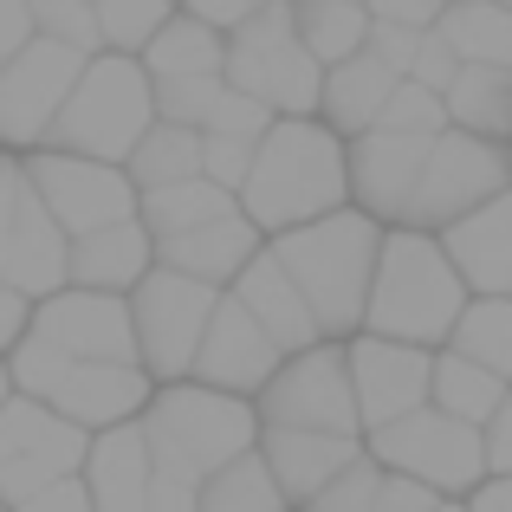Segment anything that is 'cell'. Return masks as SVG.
Returning a JSON list of instances; mask_svg holds the SVG:
<instances>
[{
	"label": "cell",
	"instance_id": "cell-1",
	"mask_svg": "<svg viewBox=\"0 0 512 512\" xmlns=\"http://www.w3.org/2000/svg\"><path fill=\"white\" fill-rule=\"evenodd\" d=\"M338 208H350L344 201V143L318 117H273V130L253 143V169L234 195V214L260 240H279V234L312 227Z\"/></svg>",
	"mask_w": 512,
	"mask_h": 512
},
{
	"label": "cell",
	"instance_id": "cell-2",
	"mask_svg": "<svg viewBox=\"0 0 512 512\" xmlns=\"http://www.w3.org/2000/svg\"><path fill=\"white\" fill-rule=\"evenodd\" d=\"M376 247L383 227L363 221L357 208H338L312 227L266 240V253L279 260V273L292 279V292L305 299L318 325V344H350L363 331V299H370V273H376Z\"/></svg>",
	"mask_w": 512,
	"mask_h": 512
},
{
	"label": "cell",
	"instance_id": "cell-3",
	"mask_svg": "<svg viewBox=\"0 0 512 512\" xmlns=\"http://www.w3.org/2000/svg\"><path fill=\"white\" fill-rule=\"evenodd\" d=\"M467 292L448 273L435 234H409L389 227L376 247V273H370V299H363V331L357 338H383L402 350H428L435 357L448 344L454 318H461Z\"/></svg>",
	"mask_w": 512,
	"mask_h": 512
},
{
	"label": "cell",
	"instance_id": "cell-4",
	"mask_svg": "<svg viewBox=\"0 0 512 512\" xmlns=\"http://www.w3.org/2000/svg\"><path fill=\"white\" fill-rule=\"evenodd\" d=\"M137 435H143L156 480L201 487L227 461L253 454L260 422H253V402L214 396V389H195V383H169V389H150V402L137 415Z\"/></svg>",
	"mask_w": 512,
	"mask_h": 512
},
{
	"label": "cell",
	"instance_id": "cell-5",
	"mask_svg": "<svg viewBox=\"0 0 512 512\" xmlns=\"http://www.w3.org/2000/svg\"><path fill=\"white\" fill-rule=\"evenodd\" d=\"M150 124H156V104H150V78H143V65L98 52V59H85L72 98L59 104V117H52V130H46L39 150L124 169Z\"/></svg>",
	"mask_w": 512,
	"mask_h": 512
},
{
	"label": "cell",
	"instance_id": "cell-6",
	"mask_svg": "<svg viewBox=\"0 0 512 512\" xmlns=\"http://www.w3.org/2000/svg\"><path fill=\"white\" fill-rule=\"evenodd\" d=\"M221 85L234 91V98L266 104L273 117H318V85H325V72L299 52L286 0H260V7L247 13V26L221 39Z\"/></svg>",
	"mask_w": 512,
	"mask_h": 512
},
{
	"label": "cell",
	"instance_id": "cell-7",
	"mask_svg": "<svg viewBox=\"0 0 512 512\" xmlns=\"http://www.w3.org/2000/svg\"><path fill=\"white\" fill-rule=\"evenodd\" d=\"M506 188H512V150L506 143H480V137H461V130H441L422 156L415 188H409L402 227L409 234H441V227L467 221L474 208H487Z\"/></svg>",
	"mask_w": 512,
	"mask_h": 512
},
{
	"label": "cell",
	"instance_id": "cell-8",
	"mask_svg": "<svg viewBox=\"0 0 512 512\" xmlns=\"http://www.w3.org/2000/svg\"><path fill=\"white\" fill-rule=\"evenodd\" d=\"M124 305H130V344H137V370L150 376V389L188 383V363H195V344H201V331H208L221 292H208V286H195V279H182V273L150 266Z\"/></svg>",
	"mask_w": 512,
	"mask_h": 512
},
{
	"label": "cell",
	"instance_id": "cell-9",
	"mask_svg": "<svg viewBox=\"0 0 512 512\" xmlns=\"http://www.w3.org/2000/svg\"><path fill=\"white\" fill-rule=\"evenodd\" d=\"M363 461L383 467V474L409 480V487L435 493V500H467V493L487 480V467H480V435L461 422H448V415L435 409H415L402 415V422H389L383 435L363 441Z\"/></svg>",
	"mask_w": 512,
	"mask_h": 512
},
{
	"label": "cell",
	"instance_id": "cell-10",
	"mask_svg": "<svg viewBox=\"0 0 512 512\" xmlns=\"http://www.w3.org/2000/svg\"><path fill=\"white\" fill-rule=\"evenodd\" d=\"M253 422L260 428H292V435H357V402H350V376H344V344H312L299 357H286L273 370V383L253 396Z\"/></svg>",
	"mask_w": 512,
	"mask_h": 512
},
{
	"label": "cell",
	"instance_id": "cell-11",
	"mask_svg": "<svg viewBox=\"0 0 512 512\" xmlns=\"http://www.w3.org/2000/svg\"><path fill=\"white\" fill-rule=\"evenodd\" d=\"M20 175H26L33 201L46 208V221L59 227L65 240H85V234H104V227L137 221V188L124 182V169L33 150V156H20Z\"/></svg>",
	"mask_w": 512,
	"mask_h": 512
},
{
	"label": "cell",
	"instance_id": "cell-12",
	"mask_svg": "<svg viewBox=\"0 0 512 512\" xmlns=\"http://www.w3.org/2000/svg\"><path fill=\"white\" fill-rule=\"evenodd\" d=\"M85 448L91 441L72 422H59L46 402L7 396V409H0V512H20L52 480H72Z\"/></svg>",
	"mask_w": 512,
	"mask_h": 512
},
{
	"label": "cell",
	"instance_id": "cell-13",
	"mask_svg": "<svg viewBox=\"0 0 512 512\" xmlns=\"http://www.w3.org/2000/svg\"><path fill=\"white\" fill-rule=\"evenodd\" d=\"M85 59L52 39H26L7 65H0V156H33L46 143L59 104L72 98Z\"/></svg>",
	"mask_w": 512,
	"mask_h": 512
},
{
	"label": "cell",
	"instance_id": "cell-14",
	"mask_svg": "<svg viewBox=\"0 0 512 512\" xmlns=\"http://www.w3.org/2000/svg\"><path fill=\"white\" fill-rule=\"evenodd\" d=\"M0 286L26 305L65 292V234L46 221L20 175V156H0Z\"/></svg>",
	"mask_w": 512,
	"mask_h": 512
},
{
	"label": "cell",
	"instance_id": "cell-15",
	"mask_svg": "<svg viewBox=\"0 0 512 512\" xmlns=\"http://www.w3.org/2000/svg\"><path fill=\"white\" fill-rule=\"evenodd\" d=\"M428 350H402L383 338H350L344 344V376H350V402H357V435H383L389 422L428 409Z\"/></svg>",
	"mask_w": 512,
	"mask_h": 512
},
{
	"label": "cell",
	"instance_id": "cell-16",
	"mask_svg": "<svg viewBox=\"0 0 512 512\" xmlns=\"http://www.w3.org/2000/svg\"><path fill=\"white\" fill-rule=\"evenodd\" d=\"M279 363L286 357L266 344V331L221 292V305H214L208 331H201V344H195V363H188V383L214 389V396H234V402H253L266 383H273Z\"/></svg>",
	"mask_w": 512,
	"mask_h": 512
},
{
	"label": "cell",
	"instance_id": "cell-17",
	"mask_svg": "<svg viewBox=\"0 0 512 512\" xmlns=\"http://www.w3.org/2000/svg\"><path fill=\"white\" fill-rule=\"evenodd\" d=\"M39 402L91 441V435H111V428L137 422L143 402H150V376L137 363H85V370H65Z\"/></svg>",
	"mask_w": 512,
	"mask_h": 512
},
{
	"label": "cell",
	"instance_id": "cell-18",
	"mask_svg": "<svg viewBox=\"0 0 512 512\" xmlns=\"http://www.w3.org/2000/svg\"><path fill=\"white\" fill-rule=\"evenodd\" d=\"M435 247L467 299H506L512 292V188L493 195L487 208H474L467 221L441 227Z\"/></svg>",
	"mask_w": 512,
	"mask_h": 512
},
{
	"label": "cell",
	"instance_id": "cell-19",
	"mask_svg": "<svg viewBox=\"0 0 512 512\" xmlns=\"http://www.w3.org/2000/svg\"><path fill=\"white\" fill-rule=\"evenodd\" d=\"M253 454H260L266 480L279 487L286 512H305V506H312L318 493H325L331 480H338L344 467L363 454V441H338V435H292V428H260Z\"/></svg>",
	"mask_w": 512,
	"mask_h": 512
},
{
	"label": "cell",
	"instance_id": "cell-20",
	"mask_svg": "<svg viewBox=\"0 0 512 512\" xmlns=\"http://www.w3.org/2000/svg\"><path fill=\"white\" fill-rule=\"evenodd\" d=\"M227 299L240 305V312L253 318V325L266 331V344L279 350V357H299V350H312L318 344V325H312V312H305V299L292 292V279L279 273V260L273 253H253L247 266H240V279L227 286Z\"/></svg>",
	"mask_w": 512,
	"mask_h": 512
},
{
	"label": "cell",
	"instance_id": "cell-21",
	"mask_svg": "<svg viewBox=\"0 0 512 512\" xmlns=\"http://www.w3.org/2000/svg\"><path fill=\"white\" fill-rule=\"evenodd\" d=\"M150 266H156V253H150V240H143L137 221L104 227V234H85V240H65V286H72V292L130 299Z\"/></svg>",
	"mask_w": 512,
	"mask_h": 512
},
{
	"label": "cell",
	"instance_id": "cell-22",
	"mask_svg": "<svg viewBox=\"0 0 512 512\" xmlns=\"http://www.w3.org/2000/svg\"><path fill=\"white\" fill-rule=\"evenodd\" d=\"M78 487H85L91 512H143V500H150V454H143L137 422L91 435L85 461H78Z\"/></svg>",
	"mask_w": 512,
	"mask_h": 512
},
{
	"label": "cell",
	"instance_id": "cell-23",
	"mask_svg": "<svg viewBox=\"0 0 512 512\" xmlns=\"http://www.w3.org/2000/svg\"><path fill=\"white\" fill-rule=\"evenodd\" d=\"M260 247H266V240L253 234L240 214H221V221H208V227H195V234L156 247V266H163V273L195 279V286H208V292H227L240 279V266H247Z\"/></svg>",
	"mask_w": 512,
	"mask_h": 512
},
{
	"label": "cell",
	"instance_id": "cell-24",
	"mask_svg": "<svg viewBox=\"0 0 512 512\" xmlns=\"http://www.w3.org/2000/svg\"><path fill=\"white\" fill-rule=\"evenodd\" d=\"M396 85L402 78H389L370 52H357V59H344V65L325 72V85H318V124H325L338 143H357L363 130H376V111L389 104Z\"/></svg>",
	"mask_w": 512,
	"mask_h": 512
},
{
	"label": "cell",
	"instance_id": "cell-25",
	"mask_svg": "<svg viewBox=\"0 0 512 512\" xmlns=\"http://www.w3.org/2000/svg\"><path fill=\"white\" fill-rule=\"evenodd\" d=\"M441 117H448V130H461V137L506 143V130H512V72L454 65L448 91H441Z\"/></svg>",
	"mask_w": 512,
	"mask_h": 512
},
{
	"label": "cell",
	"instance_id": "cell-26",
	"mask_svg": "<svg viewBox=\"0 0 512 512\" xmlns=\"http://www.w3.org/2000/svg\"><path fill=\"white\" fill-rule=\"evenodd\" d=\"M435 39L454 52V65L512 72V7H487V0L441 7V13H435Z\"/></svg>",
	"mask_w": 512,
	"mask_h": 512
},
{
	"label": "cell",
	"instance_id": "cell-27",
	"mask_svg": "<svg viewBox=\"0 0 512 512\" xmlns=\"http://www.w3.org/2000/svg\"><path fill=\"white\" fill-rule=\"evenodd\" d=\"M292 39H299V52L318 65V72L357 59L363 39H370L363 0H299V7H292Z\"/></svg>",
	"mask_w": 512,
	"mask_h": 512
},
{
	"label": "cell",
	"instance_id": "cell-28",
	"mask_svg": "<svg viewBox=\"0 0 512 512\" xmlns=\"http://www.w3.org/2000/svg\"><path fill=\"white\" fill-rule=\"evenodd\" d=\"M221 214H234V195L208 188L201 175L195 182H175V188H156V195H137V227L150 240V253L195 234V227H208V221H221Z\"/></svg>",
	"mask_w": 512,
	"mask_h": 512
},
{
	"label": "cell",
	"instance_id": "cell-29",
	"mask_svg": "<svg viewBox=\"0 0 512 512\" xmlns=\"http://www.w3.org/2000/svg\"><path fill=\"white\" fill-rule=\"evenodd\" d=\"M143 78L150 85H182V78H221V39L208 33V26H195L182 7L169 13V26L150 39V46L137 52Z\"/></svg>",
	"mask_w": 512,
	"mask_h": 512
},
{
	"label": "cell",
	"instance_id": "cell-30",
	"mask_svg": "<svg viewBox=\"0 0 512 512\" xmlns=\"http://www.w3.org/2000/svg\"><path fill=\"white\" fill-rule=\"evenodd\" d=\"M500 402H506L500 376H487V370H474V363L435 350V363H428V409H435V415H448V422H461V428H474V435H480V428L493 422Z\"/></svg>",
	"mask_w": 512,
	"mask_h": 512
},
{
	"label": "cell",
	"instance_id": "cell-31",
	"mask_svg": "<svg viewBox=\"0 0 512 512\" xmlns=\"http://www.w3.org/2000/svg\"><path fill=\"white\" fill-rule=\"evenodd\" d=\"M441 350L474 363V370H487V376H500L512 389V299H467Z\"/></svg>",
	"mask_w": 512,
	"mask_h": 512
},
{
	"label": "cell",
	"instance_id": "cell-32",
	"mask_svg": "<svg viewBox=\"0 0 512 512\" xmlns=\"http://www.w3.org/2000/svg\"><path fill=\"white\" fill-rule=\"evenodd\" d=\"M195 175H201V137L195 130H175V124H150L143 143L130 150V163H124V182L137 188V195L195 182Z\"/></svg>",
	"mask_w": 512,
	"mask_h": 512
},
{
	"label": "cell",
	"instance_id": "cell-33",
	"mask_svg": "<svg viewBox=\"0 0 512 512\" xmlns=\"http://www.w3.org/2000/svg\"><path fill=\"white\" fill-rule=\"evenodd\" d=\"M195 512H286V500L266 480L260 454H240V461H227L221 474H208L195 487Z\"/></svg>",
	"mask_w": 512,
	"mask_h": 512
},
{
	"label": "cell",
	"instance_id": "cell-34",
	"mask_svg": "<svg viewBox=\"0 0 512 512\" xmlns=\"http://www.w3.org/2000/svg\"><path fill=\"white\" fill-rule=\"evenodd\" d=\"M169 13H175L169 0H98L91 20H98V46L111 52V59H137V52L169 26Z\"/></svg>",
	"mask_w": 512,
	"mask_h": 512
},
{
	"label": "cell",
	"instance_id": "cell-35",
	"mask_svg": "<svg viewBox=\"0 0 512 512\" xmlns=\"http://www.w3.org/2000/svg\"><path fill=\"white\" fill-rule=\"evenodd\" d=\"M33 39L78 52V59H98V20H91V0H39L33 7Z\"/></svg>",
	"mask_w": 512,
	"mask_h": 512
},
{
	"label": "cell",
	"instance_id": "cell-36",
	"mask_svg": "<svg viewBox=\"0 0 512 512\" xmlns=\"http://www.w3.org/2000/svg\"><path fill=\"white\" fill-rule=\"evenodd\" d=\"M376 130H383V137L435 143L441 130H448V117H441V98H428V91H415V85H396V91H389V104L376 111Z\"/></svg>",
	"mask_w": 512,
	"mask_h": 512
},
{
	"label": "cell",
	"instance_id": "cell-37",
	"mask_svg": "<svg viewBox=\"0 0 512 512\" xmlns=\"http://www.w3.org/2000/svg\"><path fill=\"white\" fill-rule=\"evenodd\" d=\"M376 487H383V467H370V461H363V454H357V461H350L344 474L331 480V487L318 493V500L305 506V512H370Z\"/></svg>",
	"mask_w": 512,
	"mask_h": 512
},
{
	"label": "cell",
	"instance_id": "cell-38",
	"mask_svg": "<svg viewBox=\"0 0 512 512\" xmlns=\"http://www.w3.org/2000/svg\"><path fill=\"white\" fill-rule=\"evenodd\" d=\"M266 130H273V111H266V104H253V98H234V91H221V104H214V117H208V130H201V137L260 143Z\"/></svg>",
	"mask_w": 512,
	"mask_h": 512
},
{
	"label": "cell",
	"instance_id": "cell-39",
	"mask_svg": "<svg viewBox=\"0 0 512 512\" xmlns=\"http://www.w3.org/2000/svg\"><path fill=\"white\" fill-rule=\"evenodd\" d=\"M435 0H370V7H363V20L370 26H396V33H435Z\"/></svg>",
	"mask_w": 512,
	"mask_h": 512
},
{
	"label": "cell",
	"instance_id": "cell-40",
	"mask_svg": "<svg viewBox=\"0 0 512 512\" xmlns=\"http://www.w3.org/2000/svg\"><path fill=\"white\" fill-rule=\"evenodd\" d=\"M448 78H454V52L441 46L435 33H428L422 46H415V59H409V78H402V85H415V91H428V98H441V91H448Z\"/></svg>",
	"mask_w": 512,
	"mask_h": 512
},
{
	"label": "cell",
	"instance_id": "cell-41",
	"mask_svg": "<svg viewBox=\"0 0 512 512\" xmlns=\"http://www.w3.org/2000/svg\"><path fill=\"white\" fill-rule=\"evenodd\" d=\"M480 467H487V480L512 474V389H506L500 409H493V422L480 428Z\"/></svg>",
	"mask_w": 512,
	"mask_h": 512
},
{
	"label": "cell",
	"instance_id": "cell-42",
	"mask_svg": "<svg viewBox=\"0 0 512 512\" xmlns=\"http://www.w3.org/2000/svg\"><path fill=\"white\" fill-rule=\"evenodd\" d=\"M260 7V0H195V7H182L195 26H208L214 39H227V33H240L247 26V13Z\"/></svg>",
	"mask_w": 512,
	"mask_h": 512
},
{
	"label": "cell",
	"instance_id": "cell-43",
	"mask_svg": "<svg viewBox=\"0 0 512 512\" xmlns=\"http://www.w3.org/2000/svg\"><path fill=\"white\" fill-rule=\"evenodd\" d=\"M435 506H441L435 493L409 487V480H396V474H383V487H376V500H370V512H435Z\"/></svg>",
	"mask_w": 512,
	"mask_h": 512
},
{
	"label": "cell",
	"instance_id": "cell-44",
	"mask_svg": "<svg viewBox=\"0 0 512 512\" xmlns=\"http://www.w3.org/2000/svg\"><path fill=\"white\" fill-rule=\"evenodd\" d=\"M20 512H91V500H85V487H78V474H72V480H52V487H39Z\"/></svg>",
	"mask_w": 512,
	"mask_h": 512
},
{
	"label": "cell",
	"instance_id": "cell-45",
	"mask_svg": "<svg viewBox=\"0 0 512 512\" xmlns=\"http://www.w3.org/2000/svg\"><path fill=\"white\" fill-rule=\"evenodd\" d=\"M26 39H33V7H26V0H0V65H7Z\"/></svg>",
	"mask_w": 512,
	"mask_h": 512
},
{
	"label": "cell",
	"instance_id": "cell-46",
	"mask_svg": "<svg viewBox=\"0 0 512 512\" xmlns=\"http://www.w3.org/2000/svg\"><path fill=\"white\" fill-rule=\"evenodd\" d=\"M26 318H33V305H26L20 292H7V286H0V363H7V350L26 338Z\"/></svg>",
	"mask_w": 512,
	"mask_h": 512
},
{
	"label": "cell",
	"instance_id": "cell-47",
	"mask_svg": "<svg viewBox=\"0 0 512 512\" xmlns=\"http://www.w3.org/2000/svg\"><path fill=\"white\" fill-rule=\"evenodd\" d=\"M143 512H195V487H175V480L150 474V500H143Z\"/></svg>",
	"mask_w": 512,
	"mask_h": 512
},
{
	"label": "cell",
	"instance_id": "cell-48",
	"mask_svg": "<svg viewBox=\"0 0 512 512\" xmlns=\"http://www.w3.org/2000/svg\"><path fill=\"white\" fill-rule=\"evenodd\" d=\"M461 512H512V474L506 480H480V487L461 500Z\"/></svg>",
	"mask_w": 512,
	"mask_h": 512
},
{
	"label": "cell",
	"instance_id": "cell-49",
	"mask_svg": "<svg viewBox=\"0 0 512 512\" xmlns=\"http://www.w3.org/2000/svg\"><path fill=\"white\" fill-rule=\"evenodd\" d=\"M7 396H13V383H7V363H0V409H7Z\"/></svg>",
	"mask_w": 512,
	"mask_h": 512
},
{
	"label": "cell",
	"instance_id": "cell-50",
	"mask_svg": "<svg viewBox=\"0 0 512 512\" xmlns=\"http://www.w3.org/2000/svg\"><path fill=\"white\" fill-rule=\"evenodd\" d=\"M435 512H461V500H441V506H435Z\"/></svg>",
	"mask_w": 512,
	"mask_h": 512
},
{
	"label": "cell",
	"instance_id": "cell-51",
	"mask_svg": "<svg viewBox=\"0 0 512 512\" xmlns=\"http://www.w3.org/2000/svg\"><path fill=\"white\" fill-rule=\"evenodd\" d=\"M506 150H512V130H506Z\"/></svg>",
	"mask_w": 512,
	"mask_h": 512
}]
</instances>
